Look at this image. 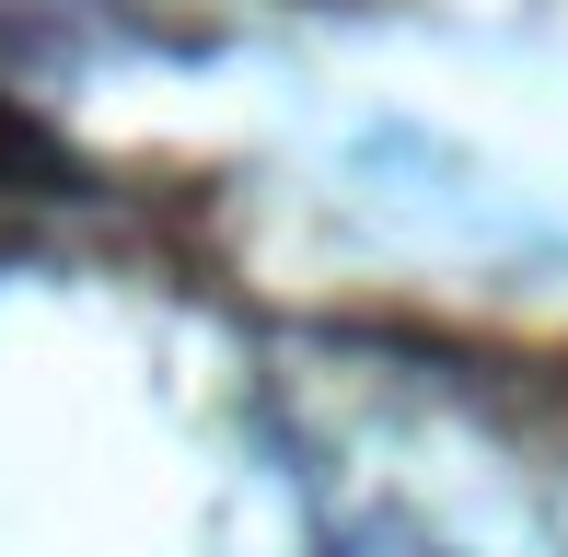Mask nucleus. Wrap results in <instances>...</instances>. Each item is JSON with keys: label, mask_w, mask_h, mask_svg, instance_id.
I'll return each mask as SVG.
<instances>
[{"label": "nucleus", "mask_w": 568, "mask_h": 557, "mask_svg": "<svg viewBox=\"0 0 568 557\" xmlns=\"http://www.w3.org/2000/svg\"><path fill=\"white\" fill-rule=\"evenodd\" d=\"M47 186H59V151L0 105V210H23V198H47Z\"/></svg>", "instance_id": "1"}]
</instances>
